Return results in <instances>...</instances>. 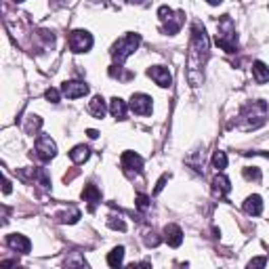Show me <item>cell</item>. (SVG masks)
<instances>
[{
  "label": "cell",
  "instance_id": "6da1fadb",
  "mask_svg": "<svg viewBox=\"0 0 269 269\" xmlns=\"http://www.w3.org/2000/svg\"><path fill=\"white\" fill-rule=\"evenodd\" d=\"M208 53H211V40H208L206 29H204V25L200 21H194V25H192V44H189V55H187V61H189L187 78H189V84L192 86L202 84V80H204L202 68L208 59Z\"/></svg>",
  "mask_w": 269,
  "mask_h": 269
},
{
  "label": "cell",
  "instance_id": "7a4b0ae2",
  "mask_svg": "<svg viewBox=\"0 0 269 269\" xmlns=\"http://www.w3.org/2000/svg\"><path fill=\"white\" fill-rule=\"evenodd\" d=\"M240 118H242V129H248V131L259 129V126H263L265 120H267V103L261 101V99L246 103Z\"/></svg>",
  "mask_w": 269,
  "mask_h": 269
},
{
  "label": "cell",
  "instance_id": "3957f363",
  "mask_svg": "<svg viewBox=\"0 0 269 269\" xmlns=\"http://www.w3.org/2000/svg\"><path fill=\"white\" fill-rule=\"evenodd\" d=\"M141 44V34H137V32H129L126 36H122L118 42H114L112 51H109V55H112L114 63H118V66H122V63L129 59Z\"/></svg>",
  "mask_w": 269,
  "mask_h": 269
},
{
  "label": "cell",
  "instance_id": "277c9868",
  "mask_svg": "<svg viewBox=\"0 0 269 269\" xmlns=\"http://www.w3.org/2000/svg\"><path fill=\"white\" fill-rule=\"evenodd\" d=\"M217 44L225 53H235L238 51V36H235V25L231 17H225L219 21V32H217Z\"/></svg>",
  "mask_w": 269,
  "mask_h": 269
},
{
  "label": "cell",
  "instance_id": "5b68a950",
  "mask_svg": "<svg viewBox=\"0 0 269 269\" xmlns=\"http://www.w3.org/2000/svg\"><path fill=\"white\" fill-rule=\"evenodd\" d=\"M40 162H49L57 156V143L49 137V135H40L36 139V145H34V154Z\"/></svg>",
  "mask_w": 269,
  "mask_h": 269
},
{
  "label": "cell",
  "instance_id": "8992f818",
  "mask_svg": "<svg viewBox=\"0 0 269 269\" xmlns=\"http://www.w3.org/2000/svg\"><path fill=\"white\" fill-rule=\"evenodd\" d=\"M93 46V36L86 29H74L70 34V49L74 53H86Z\"/></svg>",
  "mask_w": 269,
  "mask_h": 269
},
{
  "label": "cell",
  "instance_id": "52a82bcc",
  "mask_svg": "<svg viewBox=\"0 0 269 269\" xmlns=\"http://www.w3.org/2000/svg\"><path fill=\"white\" fill-rule=\"evenodd\" d=\"M129 107L133 109L135 114H139V116H150L154 103H152V97H150V95H145V93H135L133 97H131Z\"/></svg>",
  "mask_w": 269,
  "mask_h": 269
},
{
  "label": "cell",
  "instance_id": "ba28073f",
  "mask_svg": "<svg viewBox=\"0 0 269 269\" xmlns=\"http://www.w3.org/2000/svg\"><path fill=\"white\" fill-rule=\"evenodd\" d=\"M122 168L126 170V172H143V158H141L139 154H135V152H124L122 154Z\"/></svg>",
  "mask_w": 269,
  "mask_h": 269
},
{
  "label": "cell",
  "instance_id": "9c48e42d",
  "mask_svg": "<svg viewBox=\"0 0 269 269\" xmlns=\"http://www.w3.org/2000/svg\"><path fill=\"white\" fill-rule=\"evenodd\" d=\"M61 93L66 95L68 99H78V97H84L88 93V84H84L80 80H70V82L61 84Z\"/></svg>",
  "mask_w": 269,
  "mask_h": 269
},
{
  "label": "cell",
  "instance_id": "30bf717a",
  "mask_svg": "<svg viewBox=\"0 0 269 269\" xmlns=\"http://www.w3.org/2000/svg\"><path fill=\"white\" fill-rule=\"evenodd\" d=\"M147 76L152 78V80H154L158 86H162V88H168V86L172 84L170 72H168L166 68H162V66H152V68L147 70Z\"/></svg>",
  "mask_w": 269,
  "mask_h": 269
},
{
  "label": "cell",
  "instance_id": "8fae6325",
  "mask_svg": "<svg viewBox=\"0 0 269 269\" xmlns=\"http://www.w3.org/2000/svg\"><path fill=\"white\" fill-rule=\"evenodd\" d=\"M7 246L13 248V250H17V252H21V255H27V252L32 250V242L25 238V235H21V233L7 235Z\"/></svg>",
  "mask_w": 269,
  "mask_h": 269
},
{
  "label": "cell",
  "instance_id": "7c38bea8",
  "mask_svg": "<svg viewBox=\"0 0 269 269\" xmlns=\"http://www.w3.org/2000/svg\"><path fill=\"white\" fill-rule=\"evenodd\" d=\"M164 240H166L168 246L179 248V246L183 244V231H181V227L175 225V223L166 225V227H164Z\"/></svg>",
  "mask_w": 269,
  "mask_h": 269
},
{
  "label": "cell",
  "instance_id": "4fadbf2b",
  "mask_svg": "<svg viewBox=\"0 0 269 269\" xmlns=\"http://www.w3.org/2000/svg\"><path fill=\"white\" fill-rule=\"evenodd\" d=\"M231 192V183L225 175H217L213 179V196L215 198H225Z\"/></svg>",
  "mask_w": 269,
  "mask_h": 269
},
{
  "label": "cell",
  "instance_id": "5bb4252c",
  "mask_svg": "<svg viewBox=\"0 0 269 269\" xmlns=\"http://www.w3.org/2000/svg\"><path fill=\"white\" fill-rule=\"evenodd\" d=\"M82 200L88 202L91 211H95V206H97V204L101 202V192H99V187L93 185V183L84 185V189H82Z\"/></svg>",
  "mask_w": 269,
  "mask_h": 269
},
{
  "label": "cell",
  "instance_id": "9a60e30c",
  "mask_svg": "<svg viewBox=\"0 0 269 269\" xmlns=\"http://www.w3.org/2000/svg\"><path fill=\"white\" fill-rule=\"evenodd\" d=\"M183 21H185V13H183V11H177L168 21H164L162 32H164V34H170V36L177 34V32L181 29V25H183Z\"/></svg>",
  "mask_w": 269,
  "mask_h": 269
},
{
  "label": "cell",
  "instance_id": "2e32d148",
  "mask_svg": "<svg viewBox=\"0 0 269 269\" xmlns=\"http://www.w3.org/2000/svg\"><path fill=\"white\" fill-rule=\"evenodd\" d=\"M244 213L250 215V217H259L263 213V200H261V196H257V194L248 196L246 202H244Z\"/></svg>",
  "mask_w": 269,
  "mask_h": 269
},
{
  "label": "cell",
  "instance_id": "e0dca14e",
  "mask_svg": "<svg viewBox=\"0 0 269 269\" xmlns=\"http://www.w3.org/2000/svg\"><path fill=\"white\" fill-rule=\"evenodd\" d=\"M88 112L95 116V118H103L105 116V112H107V103H105V99L103 97H93L91 99V103H88Z\"/></svg>",
  "mask_w": 269,
  "mask_h": 269
},
{
  "label": "cell",
  "instance_id": "ac0fdd59",
  "mask_svg": "<svg viewBox=\"0 0 269 269\" xmlns=\"http://www.w3.org/2000/svg\"><path fill=\"white\" fill-rule=\"evenodd\" d=\"M126 109H129V105H126V101L120 99V97H114L112 101H109V112H112V116L118 118V120L126 118Z\"/></svg>",
  "mask_w": 269,
  "mask_h": 269
},
{
  "label": "cell",
  "instance_id": "d6986e66",
  "mask_svg": "<svg viewBox=\"0 0 269 269\" xmlns=\"http://www.w3.org/2000/svg\"><path fill=\"white\" fill-rule=\"evenodd\" d=\"M252 76H255V80L259 84H265V82H269V68L263 61H255L252 63Z\"/></svg>",
  "mask_w": 269,
  "mask_h": 269
},
{
  "label": "cell",
  "instance_id": "ffe728a7",
  "mask_svg": "<svg viewBox=\"0 0 269 269\" xmlns=\"http://www.w3.org/2000/svg\"><path fill=\"white\" fill-rule=\"evenodd\" d=\"M88 156H91V150L86 145H76L72 152H70V158H72V162L74 164H82L88 160Z\"/></svg>",
  "mask_w": 269,
  "mask_h": 269
},
{
  "label": "cell",
  "instance_id": "44dd1931",
  "mask_svg": "<svg viewBox=\"0 0 269 269\" xmlns=\"http://www.w3.org/2000/svg\"><path fill=\"white\" fill-rule=\"evenodd\" d=\"M40 126H42V118L40 116H27L25 118V124H23V129H25V133L27 135H38V131H40Z\"/></svg>",
  "mask_w": 269,
  "mask_h": 269
},
{
  "label": "cell",
  "instance_id": "7402d4cb",
  "mask_svg": "<svg viewBox=\"0 0 269 269\" xmlns=\"http://www.w3.org/2000/svg\"><path fill=\"white\" fill-rule=\"evenodd\" d=\"M122 261H124V246H116L107 255V265L109 267H118V265H122Z\"/></svg>",
  "mask_w": 269,
  "mask_h": 269
},
{
  "label": "cell",
  "instance_id": "603a6c76",
  "mask_svg": "<svg viewBox=\"0 0 269 269\" xmlns=\"http://www.w3.org/2000/svg\"><path fill=\"white\" fill-rule=\"evenodd\" d=\"M57 219H59V223H68V225H72V223H76V221L80 219V211H78V208H72L70 213H61V215H57Z\"/></svg>",
  "mask_w": 269,
  "mask_h": 269
},
{
  "label": "cell",
  "instance_id": "cb8c5ba5",
  "mask_svg": "<svg viewBox=\"0 0 269 269\" xmlns=\"http://www.w3.org/2000/svg\"><path fill=\"white\" fill-rule=\"evenodd\" d=\"M109 76L118 78V80H131V78H133V74L131 72H124L122 66H118V63H114V66L109 68Z\"/></svg>",
  "mask_w": 269,
  "mask_h": 269
},
{
  "label": "cell",
  "instance_id": "d4e9b609",
  "mask_svg": "<svg viewBox=\"0 0 269 269\" xmlns=\"http://www.w3.org/2000/svg\"><path fill=\"white\" fill-rule=\"evenodd\" d=\"M213 166L217 168V170H223L225 166H227V156H225V152H215V156H213Z\"/></svg>",
  "mask_w": 269,
  "mask_h": 269
},
{
  "label": "cell",
  "instance_id": "484cf974",
  "mask_svg": "<svg viewBox=\"0 0 269 269\" xmlns=\"http://www.w3.org/2000/svg\"><path fill=\"white\" fill-rule=\"evenodd\" d=\"M242 175H244V179L246 181H261V170L257 168V166H246L244 170H242Z\"/></svg>",
  "mask_w": 269,
  "mask_h": 269
},
{
  "label": "cell",
  "instance_id": "4316f807",
  "mask_svg": "<svg viewBox=\"0 0 269 269\" xmlns=\"http://www.w3.org/2000/svg\"><path fill=\"white\" fill-rule=\"evenodd\" d=\"M107 227L118 229V231H126V223H124L122 219H116V217H109L107 219Z\"/></svg>",
  "mask_w": 269,
  "mask_h": 269
},
{
  "label": "cell",
  "instance_id": "83f0119b",
  "mask_svg": "<svg viewBox=\"0 0 269 269\" xmlns=\"http://www.w3.org/2000/svg\"><path fill=\"white\" fill-rule=\"evenodd\" d=\"M135 204H137L139 211H147V208H150V198H147L145 194H139V196L135 198Z\"/></svg>",
  "mask_w": 269,
  "mask_h": 269
},
{
  "label": "cell",
  "instance_id": "f1b7e54d",
  "mask_svg": "<svg viewBox=\"0 0 269 269\" xmlns=\"http://www.w3.org/2000/svg\"><path fill=\"white\" fill-rule=\"evenodd\" d=\"M61 95L63 93H59L57 88H46V93H44V97L49 99L51 103H59V99H61Z\"/></svg>",
  "mask_w": 269,
  "mask_h": 269
},
{
  "label": "cell",
  "instance_id": "f546056e",
  "mask_svg": "<svg viewBox=\"0 0 269 269\" xmlns=\"http://www.w3.org/2000/svg\"><path fill=\"white\" fill-rule=\"evenodd\" d=\"M172 15H175V11L168 9V7H160V9H158V17H160L162 21H168Z\"/></svg>",
  "mask_w": 269,
  "mask_h": 269
},
{
  "label": "cell",
  "instance_id": "4dcf8cb0",
  "mask_svg": "<svg viewBox=\"0 0 269 269\" xmlns=\"http://www.w3.org/2000/svg\"><path fill=\"white\" fill-rule=\"evenodd\" d=\"M143 240H145V244H147V246H158V244L162 242V238H158V235H156L154 231H147Z\"/></svg>",
  "mask_w": 269,
  "mask_h": 269
},
{
  "label": "cell",
  "instance_id": "1f68e13d",
  "mask_svg": "<svg viewBox=\"0 0 269 269\" xmlns=\"http://www.w3.org/2000/svg\"><path fill=\"white\" fill-rule=\"evenodd\" d=\"M168 179H170V175H168V172H164V175L160 177V181L156 183V189H154V194H160L162 189H164V185H166V181H168Z\"/></svg>",
  "mask_w": 269,
  "mask_h": 269
},
{
  "label": "cell",
  "instance_id": "d6a6232c",
  "mask_svg": "<svg viewBox=\"0 0 269 269\" xmlns=\"http://www.w3.org/2000/svg\"><path fill=\"white\" fill-rule=\"evenodd\" d=\"M267 265V259L265 257H261V259H252L250 263H248V267L252 269V267H265Z\"/></svg>",
  "mask_w": 269,
  "mask_h": 269
},
{
  "label": "cell",
  "instance_id": "836d02e7",
  "mask_svg": "<svg viewBox=\"0 0 269 269\" xmlns=\"http://www.w3.org/2000/svg\"><path fill=\"white\" fill-rule=\"evenodd\" d=\"M68 5V0H51V7L53 9H61V7H66Z\"/></svg>",
  "mask_w": 269,
  "mask_h": 269
},
{
  "label": "cell",
  "instance_id": "e575fe53",
  "mask_svg": "<svg viewBox=\"0 0 269 269\" xmlns=\"http://www.w3.org/2000/svg\"><path fill=\"white\" fill-rule=\"evenodd\" d=\"M86 135H88L91 139H97V137H99V133L95 131V129H88V131H86Z\"/></svg>",
  "mask_w": 269,
  "mask_h": 269
},
{
  "label": "cell",
  "instance_id": "d590c367",
  "mask_svg": "<svg viewBox=\"0 0 269 269\" xmlns=\"http://www.w3.org/2000/svg\"><path fill=\"white\" fill-rule=\"evenodd\" d=\"M5 194H11V181L5 179Z\"/></svg>",
  "mask_w": 269,
  "mask_h": 269
},
{
  "label": "cell",
  "instance_id": "8d00e7d4",
  "mask_svg": "<svg viewBox=\"0 0 269 269\" xmlns=\"http://www.w3.org/2000/svg\"><path fill=\"white\" fill-rule=\"evenodd\" d=\"M206 3H208V5H213V7H217V5L223 3V0H206Z\"/></svg>",
  "mask_w": 269,
  "mask_h": 269
},
{
  "label": "cell",
  "instance_id": "74e56055",
  "mask_svg": "<svg viewBox=\"0 0 269 269\" xmlns=\"http://www.w3.org/2000/svg\"><path fill=\"white\" fill-rule=\"evenodd\" d=\"M124 3H129V5H139L141 0H124Z\"/></svg>",
  "mask_w": 269,
  "mask_h": 269
},
{
  "label": "cell",
  "instance_id": "f35d334b",
  "mask_svg": "<svg viewBox=\"0 0 269 269\" xmlns=\"http://www.w3.org/2000/svg\"><path fill=\"white\" fill-rule=\"evenodd\" d=\"M13 3H23V0H13Z\"/></svg>",
  "mask_w": 269,
  "mask_h": 269
}]
</instances>
